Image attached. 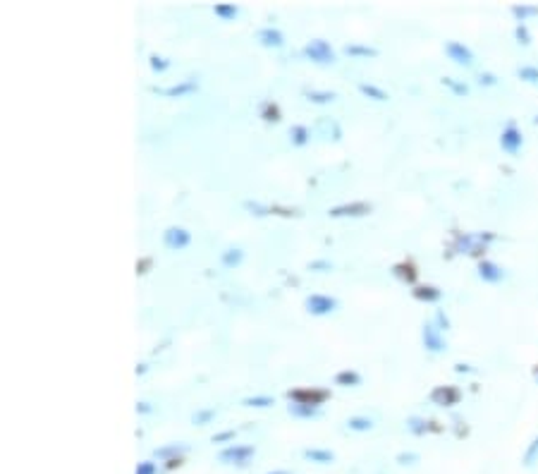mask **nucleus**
Returning a JSON list of instances; mask_svg holds the SVG:
<instances>
[{"mask_svg": "<svg viewBox=\"0 0 538 474\" xmlns=\"http://www.w3.org/2000/svg\"><path fill=\"white\" fill-rule=\"evenodd\" d=\"M496 237L493 232H467V235H459L457 242H454V249L457 252H467L471 256H479L481 252H486L488 242Z\"/></svg>", "mask_w": 538, "mask_h": 474, "instance_id": "f257e3e1", "label": "nucleus"}, {"mask_svg": "<svg viewBox=\"0 0 538 474\" xmlns=\"http://www.w3.org/2000/svg\"><path fill=\"white\" fill-rule=\"evenodd\" d=\"M254 446H244V444H232L220 451V463L225 465H246L251 458H254Z\"/></svg>", "mask_w": 538, "mask_h": 474, "instance_id": "f03ea898", "label": "nucleus"}, {"mask_svg": "<svg viewBox=\"0 0 538 474\" xmlns=\"http://www.w3.org/2000/svg\"><path fill=\"white\" fill-rule=\"evenodd\" d=\"M287 397L292 402H307V405L319 407L323 400L331 397V390L328 388H292V390H287Z\"/></svg>", "mask_w": 538, "mask_h": 474, "instance_id": "7ed1b4c3", "label": "nucleus"}, {"mask_svg": "<svg viewBox=\"0 0 538 474\" xmlns=\"http://www.w3.org/2000/svg\"><path fill=\"white\" fill-rule=\"evenodd\" d=\"M373 211V206L369 204V201H347V204H338L333 206L331 211H328V216L331 218H359V216H369V213Z\"/></svg>", "mask_w": 538, "mask_h": 474, "instance_id": "20e7f679", "label": "nucleus"}, {"mask_svg": "<svg viewBox=\"0 0 538 474\" xmlns=\"http://www.w3.org/2000/svg\"><path fill=\"white\" fill-rule=\"evenodd\" d=\"M304 55L314 62H333L335 60V50L326 39H311L304 46Z\"/></svg>", "mask_w": 538, "mask_h": 474, "instance_id": "39448f33", "label": "nucleus"}, {"mask_svg": "<svg viewBox=\"0 0 538 474\" xmlns=\"http://www.w3.org/2000/svg\"><path fill=\"white\" fill-rule=\"evenodd\" d=\"M309 314L314 316H323V314H331L335 307H338V300L335 297H328V295H309L307 302H304Z\"/></svg>", "mask_w": 538, "mask_h": 474, "instance_id": "423d86ee", "label": "nucleus"}, {"mask_svg": "<svg viewBox=\"0 0 538 474\" xmlns=\"http://www.w3.org/2000/svg\"><path fill=\"white\" fill-rule=\"evenodd\" d=\"M163 242H166L168 249H185L189 242H192V235L189 230L180 225H170L166 232H163Z\"/></svg>", "mask_w": 538, "mask_h": 474, "instance_id": "0eeeda50", "label": "nucleus"}, {"mask_svg": "<svg viewBox=\"0 0 538 474\" xmlns=\"http://www.w3.org/2000/svg\"><path fill=\"white\" fill-rule=\"evenodd\" d=\"M462 393L454 385H438V388L430 390V400L435 402V405H442V407H452L459 402Z\"/></svg>", "mask_w": 538, "mask_h": 474, "instance_id": "6e6552de", "label": "nucleus"}, {"mask_svg": "<svg viewBox=\"0 0 538 474\" xmlns=\"http://www.w3.org/2000/svg\"><path fill=\"white\" fill-rule=\"evenodd\" d=\"M522 144H524L522 132L510 123L508 128L503 130V135H500V147H503L505 151H510V154H517V151L522 149Z\"/></svg>", "mask_w": 538, "mask_h": 474, "instance_id": "1a4fd4ad", "label": "nucleus"}, {"mask_svg": "<svg viewBox=\"0 0 538 474\" xmlns=\"http://www.w3.org/2000/svg\"><path fill=\"white\" fill-rule=\"evenodd\" d=\"M423 345H426V350H430V352H442L447 347L445 340H442V336H440V328L435 324L423 326Z\"/></svg>", "mask_w": 538, "mask_h": 474, "instance_id": "9d476101", "label": "nucleus"}, {"mask_svg": "<svg viewBox=\"0 0 538 474\" xmlns=\"http://www.w3.org/2000/svg\"><path fill=\"white\" fill-rule=\"evenodd\" d=\"M445 53L450 55L454 62H459V65H471L474 62V53L459 41H447L445 43Z\"/></svg>", "mask_w": 538, "mask_h": 474, "instance_id": "9b49d317", "label": "nucleus"}, {"mask_svg": "<svg viewBox=\"0 0 538 474\" xmlns=\"http://www.w3.org/2000/svg\"><path fill=\"white\" fill-rule=\"evenodd\" d=\"M256 39L261 41L263 46H273V48H280L282 43H285L282 31L275 29V27H263V29H258V31H256Z\"/></svg>", "mask_w": 538, "mask_h": 474, "instance_id": "f8f14e48", "label": "nucleus"}, {"mask_svg": "<svg viewBox=\"0 0 538 474\" xmlns=\"http://www.w3.org/2000/svg\"><path fill=\"white\" fill-rule=\"evenodd\" d=\"M479 276L483 278L486 283H498V281H503L505 278V271L493 261H481L479 264Z\"/></svg>", "mask_w": 538, "mask_h": 474, "instance_id": "ddd939ff", "label": "nucleus"}, {"mask_svg": "<svg viewBox=\"0 0 538 474\" xmlns=\"http://www.w3.org/2000/svg\"><path fill=\"white\" fill-rule=\"evenodd\" d=\"M196 89H199V81L196 79H182L177 84L168 86V89H161V94H166V96H185V94H192Z\"/></svg>", "mask_w": 538, "mask_h": 474, "instance_id": "4468645a", "label": "nucleus"}, {"mask_svg": "<svg viewBox=\"0 0 538 474\" xmlns=\"http://www.w3.org/2000/svg\"><path fill=\"white\" fill-rule=\"evenodd\" d=\"M411 295L421 302H438L442 297V293L435 286H416L414 290H411Z\"/></svg>", "mask_w": 538, "mask_h": 474, "instance_id": "2eb2a0df", "label": "nucleus"}, {"mask_svg": "<svg viewBox=\"0 0 538 474\" xmlns=\"http://www.w3.org/2000/svg\"><path fill=\"white\" fill-rule=\"evenodd\" d=\"M359 383H362V374H359L357 369H343L335 374V385L350 388V385H359Z\"/></svg>", "mask_w": 538, "mask_h": 474, "instance_id": "dca6fc26", "label": "nucleus"}, {"mask_svg": "<svg viewBox=\"0 0 538 474\" xmlns=\"http://www.w3.org/2000/svg\"><path fill=\"white\" fill-rule=\"evenodd\" d=\"M304 458L311 460V463H319V465H331L335 460V453L323 451V448H309V451H304Z\"/></svg>", "mask_w": 538, "mask_h": 474, "instance_id": "f3484780", "label": "nucleus"}, {"mask_svg": "<svg viewBox=\"0 0 538 474\" xmlns=\"http://www.w3.org/2000/svg\"><path fill=\"white\" fill-rule=\"evenodd\" d=\"M187 451V446L185 444H170V446H163V448H156V458H161V460H177L180 458L182 453Z\"/></svg>", "mask_w": 538, "mask_h": 474, "instance_id": "a211bd4d", "label": "nucleus"}, {"mask_svg": "<svg viewBox=\"0 0 538 474\" xmlns=\"http://www.w3.org/2000/svg\"><path fill=\"white\" fill-rule=\"evenodd\" d=\"M287 410H290V414H292V417H302V419L319 414V407H316V405H307V402H292V405H290Z\"/></svg>", "mask_w": 538, "mask_h": 474, "instance_id": "6ab92c4d", "label": "nucleus"}, {"mask_svg": "<svg viewBox=\"0 0 538 474\" xmlns=\"http://www.w3.org/2000/svg\"><path fill=\"white\" fill-rule=\"evenodd\" d=\"M345 53L347 55H364V58H373V55H378V50L373 46H364V43H347Z\"/></svg>", "mask_w": 538, "mask_h": 474, "instance_id": "aec40b11", "label": "nucleus"}, {"mask_svg": "<svg viewBox=\"0 0 538 474\" xmlns=\"http://www.w3.org/2000/svg\"><path fill=\"white\" fill-rule=\"evenodd\" d=\"M242 259H244V252L239 249V247H230V249L223 252V264H225L227 269L239 266V264H242Z\"/></svg>", "mask_w": 538, "mask_h": 474, "instance_id": "412c9836", "label": "nucleus"}, {"mask_svg": "<svg viewBox=\"0 0 538 474\" xmlns=\"http://www.w3.org/2000/svg\"><path fill=\"white\" fill-rule=\"evenodd\" d=\"M309 137H311V132H309V128H304V125H294V128L290 130V139H292V144H297V147H304V144L309 142Z\"/></svg>", "mask_w": 538, "mask_h": 474, "instance_id": "4be33fe9", "label": "nucleus"}, {"mask_svg": "<svg viewBox=\"0 0 538 474\" xmlns=\"http://www.w3.org/2000/svg\"><path fill=\"white\" fill-rule=\"evenodd\" d=\"M242 405H246V407H270V405H275V400L270 395H249V397H244L242 400Z\"/></svg>", "mask_w": 538, "mask_h": 474, "instance_id": "5701e85b", "label": "nucleus"}, {"mask_svg": "<svg viewBox=\"0 0 538 474\" xmlns=\"http://www.w3.org/2000/svg\"><path fill=\"white\" fill-rule=\"evenodd\" d=\"M359 89H362V94H366V96H371V98H376V101H388L390 98L388 91H383L381 86H376V84H366V81H362V84H359Z\"/></svg>", "mask_w": 538, "mask_h": 474, "instance_id": "b1692460", "label": "nucleus"}, {"mask_svg": "<svg viewBox=\"0 0 538 474\" xmlns=\"http://www.w3.org/2000/svg\"><path fill=\"white\" fill-rule=\"evenodd\" d=\"M347 427H350L352 431H369V429L373 427V422L369 419V417L357 414V417H350V419H347Z\"/></svg>", "mask_w": 538, "mask_h": 474, "instance_id": "393cba45", "label": "nucleus"}, {"mask_svg": "<svg viewBox=\"0 0 538 474\" xmlns=\"http://www.w3.org/2000/svg\"><path fill=\"white\" fill-rule=\"evenodd\" d=\"M237 12H239V8L235 3H218L215 5V15L223 17V20H235Z\"/></svg>", "mask_w": 538, "mask_h": 474, "instance_id": "a878e982", "label": "nucleus"}, {"mask_svg": "<svg viewBox=\"0 0 538 474\" xmlns=\"http://www.w3.org/2000/svg\"><path fill=\"white\" fill-rule=\"evenodd\" d=\"M261 118L268 120V123H277V120H280V108H277V103L265 101V103L261 106Z\"/></svg>", "mask_w": 538, "mask_h": 474, "instance_id": "bb28decb", "label": "nucleus"}, {"mask_svg": "<svg viewBox=\"0 0 538 474\" xmlns=\"http://www.w3.org/2000/svg\"><path fill=\"white\" fill-rule=\"evenodd\" d=\"M392 271H395V276L404 278L407 283H414L416 281V269L411 266V264H397V266L392 269Z\"/></svg>", "mask_w": 538, "mask_h": 474, "instance_id": "cd10ccee", "label": "nucleus"}, {"mask_svg": "<svg viewBox=\"0 0 538 474\" xmlns=\"http://www.w3.org/2000/svg\"><path fill=\"white\" fill-rule=\"evenodd\" d=\"M407 429H409V431L411 434H426L428 431V422L426 419H421V417H409V419H407Z\"/></svg>", "mask_w": 538, "mask_h": 474, "instance_id": "c85d7f7f", "label": "nucleus"}, {"mask_svg": "<svg viewBox=\"0 0 538 474\" xmlns=\"http://www.w3.org/2000/svg\"><path fill=\"white\" fill-rule=\"evenodd\" d=\"M538 463V436L534 441L529 444V448H527V453H524V465L527 467H531V465H536Z\"/></svg>", "mask_w": 538, "mask_h": 474, "instance_id": "c756f323", "label": "nucleus"}, {"mask_svg": "<svg viewBox=\"0 0 538 474\" xmlns=\"http://www.w3.org/2000/svg\"><path fill=\"white\" fill-rule=\"evenodd\" d=\"M512 12H515V17H519V22H524L527 17L538 15V8H536V5H515V8H512Z\"/></svg>", "mask_w": 538, "mask_h": 474, "instance_id": "7c9ffc66", "label": "nucleus"}, {"mask_svg": "<svg viewBox=\"0 0 538 474\" xmlns=\"http://www.w3.org/2000/svg\"><path fill=\"white\" fill-rule=\"evenodd\" d=\"M213 417H215V410L213 407H206V410H199V412H194L192 422H194V424H208Z\"/></svg>", "mask_w": 538, "mask_h": 474, "instance_id": "2f4dec72", "label": "nucleus"}, {"mask_svg": "<svg viewBox=\"0 0 538 474\" xmlns=\"http://www.w3.org/2000/svg\"><path fill=\"white\" fill-rule=\"evenodd\" d=\"M149 60H151V67H154L156 72H166V69L170 67V60L163 58V55H158V53H151Z\"/></svg>", "mask_w": 538, "mask_h": 474, "instance_id": "473e14b6", "label": "nucleus"}, {"mask_svg": "<svg viewBox=\"0 0 538 474\" xmlns=\"http://www.w3.org/2000/svg\"><path fill=\"white\" fill-rule=\"evenodd\" d=\"M244 208H249V211H254L256 216H268V213H273V208H270V206H263V204H258V201H244Z\"/></svg>", "mask_w": 538, "mask_h": 474, "instance_id": "72a5a7b5", "label": "nucleus"}, {"mask_svg": "<svg viewBox=\"0 0 538 474\" xmlns=\"http://www.w3.org/2000/svg\"><path fill=\"white\" fill-rule=\"evenodd\" d=\"M307 96H309V101H314V103H328V101L335 98V94L333 91H309Z\"/></svg>", "mask_w": 538, "mask_h": 474, "instance_id": "f704fd0d", "label": "nucleus"}, {"mask_svg": "<svg viewBox=\"0 0 538 474\" xmlns=\"http://www.w3.org/2000/svg\"><path fill=\"white\" fill-rule=\"evenodd\" d=\"M517 74L527 81H538V67H519Z\"/></svg>", "mask_w": 538, "mask_h": 474, "instance_id": "c9c22d12", "label": "nucleus"}, {"mask_svg": "<svg viewBox=\"0 0 538 474\" xmlns=\"http://www.w3.org/2000/svg\"><path fill=\"white\" fill-rule=\"evenodd\" d=\"M156 472H158V467H156V463H151V460H144V463L137 465V474H156Z\"/></svg>", "mask_w": 538, "mask_h": 474, "instance_id": "e433bc0d", "label": "nucleus"}, {"mask_svg": "<svg viewBox=\"0 0 538 474\" xmlns=\"http://www.w3.org/2000/svg\"><path fill=\"white\" fill-rule=\"evenodd\" d=\"M515 34H517V39H519V43H524V46H527V43H531V34H529L527 24H519V27H517V31H515Z\"/></svg>", "mask_w": 538, "mask_h": 474, "instance_id": "4c0bfd02", "label": "nucleus"}, {"mask_svg": "<svg viewBox=\"0 0 538 474\" xmlns=\"http://www.w3.org/2000/svg\"><path fill=\"white\" fill-rule=\"evenodd\" d=\"M442 84L450 86V89H452L454 94H467V91H469V89H467V84H459V81H454V79H450V77L442 79Z\"/></svg>", "mask_w": 538, "mask_h": 474, "instance_id": "58836bf2", "label": "nucleus"}, {"mask_svg": "<svg viewBox=\"0 0 538 474\" xmlns=\"http://www.w3.org/2000/svg\"><path fill=\"white\" fill-rule=\"evenodd\" d=\"M435 326H438L440 331H442V328H445V331H447V328H450V319H447L442 309H438V312H435Z\"/></svg>", "mask_w": 538, "mask_h": 474, "instance_id": "ea45409f", "label": "nucleus"}, {"mask_svg": "<svg viewBox=\"0 0 538 474\" xmlns=\"http://www.w3.org/2000/svg\"><path fill=\"white\" fill-rule=\"evenodd\" d=\"M414 460H419V455H416V453H400V455H397V463H402V465L414 463Z\"/></svg>", "mask_w": 538, "mask_h": 474, "instance_id": "a19ab883", "label": "nucleus"}, {"mask_svg": "<svg viewBox=\"0 0 538 474\" xmlns=\"http://www.w3.org/2000/svg\"><path fill=\"white\" fill-rule=\"evenodd\" d=\"M309 269H311V271H331L333 264L331 261H311V264H309Z\"/></svg>", "mask_w": 538, "mask_h": 474, "instance_id": "79ce46f5", "label": "nucleus"}, {"mask_svg": "<svg viewBox=\"0 0 538 474\" xmlns=\"http://www.w3.org/2000/svg\"><path fill=\"white\" fill-rule=\"evenodd\" d=\"M235 439V431H223V434H215L213 436V444H223V441H230Z\"/></svg>", "mask_w": 538, "mask_h": 474, "instance_id": "37998d69", "label": "nucleus"}, {"mask_svg": "<svg viewBox=\"0 0 538 474\" xmlns=\"http://www.w3.org/2000/svg\"><path fill=\"white\" fill-rule=\"evenodd\" d=\"M479 81L481 84H496V74H491V72H481V77H479Z\"/></svg>", "mask_w": 538, "mask_h": 474, "instance_id": "c03bdc74", "label": "nucleus"}, {"mask_svg": "<svg viewBox=\"0 0 538 474\" xmlns=\"http://www.w3.org/2000/svg\"><path fill=\"white\" fill-rule=\"evenodd\" d=\"M137 412H142V414H147V412H151V405L147 400H142V402H137Z\"/></svg>", "mask_w": 538, "mask_h": 474, "instance_id": "a18cd8bd", "label": "nucleus"}, {"mask_svg": "<svg viewBox=\"0 0 538 474\" xmlns=\"http://www.w3.org/2000/svg\"><path fill=\"white\" fill-rule=\"evenodd\" d=\"M268 474H290V472H285V470H275V472H268Z\"/></svg>", "mask_w": 538, "mask_h": 474, "instance_id": "49530a36", "label": "nucleus"}, {"mask_svg": "<svg viewBox=\"0 0 538 474\" xmlns=\"http://www.w3.org/2000/svg\"><path fill=\"white\" fill-rule=\"evenodd\" d=\"M534 123H536V125H538V115H536V118H534Z\"/></svg>", "mask_w": 538, "mask_h": 474, "instance_id": "de8ad7c7", "label": "nucleus"}, {"mask_svg": "<svg viewBox=\"0 0 538 474\" xmlns=\"http://www.w3.org/2000/svg\"><path fill=\"white\" fill-rule=\"evenodd\" d=\"M536 378H538V374H536Z\"/></svg>", "mask_w": 538, "mask_h": 474, "instance_id": "09e8293b", "label": "nucleus"}]
</instances>
